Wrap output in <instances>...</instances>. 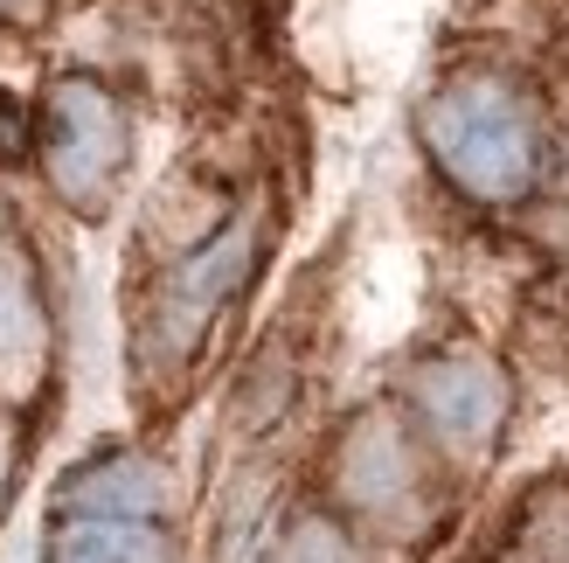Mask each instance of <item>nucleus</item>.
Returning <instances> with one entry per match:
<instances>
[{
  "instance_id": "nucleus-8",
  "label": "nucleus",
  "mask_w": 569,
  "mask_h": 563,
  "mask_svg": "<svg viewBox=\"0 0 569 563\" xmlns=\"http://www.w3.org/2000/svg\"><path fill=\"white\" fill-rule=\"evenodd\" d=\"M70 501H77V508H91V515L139 522V515L160 508V481H153V466H139V460H111L98 473H83V481L70 487Z\"/></svg>"
},
{
  "instance_id": "nucleus-1",
  "label": "nucleus",
  "mask_w": 569,
  "mask_h": 563,
  "mask_svg": "<svg viewBox=\"0 0 569 563\" xmlns=\"http://www.w3.org/2000/svg\"><path fill=\"white\" fill-rule=\"evenodd\" d=\"M423 139L445 160V175L487 203H507L535 181V126L500 83H451L445 98H431Z\"/></svg>"
},
{
  "instance_id": "nucleus-11",
  "label": "nucleus",
  "mask_w": 569,
  "mask_h": 563,
  "mask_svg": "<svg viewBox=\"0 0 569 563\" xmlns=\"http://www.w3.org/2000/svg\"><path fill=\"white\" fill-rule=\"evenodd\" d=\"M562 563H569V556H562Z\"/></svg>"
},
{
  "instance_id": "nucleus-10",
  "label": "nucleus",
  "mask_w": 569,
  "mask_h": 563,
  "mask_svg": "<svg viewBox=\"0 0 569 563\" xmlns=\"http://www.w3.org/2000/svg\"><path fill=\"white\" fill-rule=\"evenodd\" d=\"M0 481H8V445H0Z\"/></svg>"
},
{
  "instance_id": "nucleus-6",
  "label": "nucleus",
  "mask_w": 569,
  "mask_h": 563,
  "mask_svg": "<svg viewBox=\"0 0 569 563\" xmlns=\"http://www.w3.org/2000/svg\"><path fill=\"white\" fill-rule=\"evenodd\" d=\"M42 376V306L21 250H0V397H28Z\"/></svg>"
},
{
  "instance_id": "nucleus-9",
  "label": "nucleus",
  "mask_w": 569,
  "mask_h": 563,
  "mask_svg": "<svg viewBox=\"0 0 569 563\" xmlns=\"http://www.w3.org/2000/svg\"><path fill=\"white\" fill-rule=\"evenodd\" d=\"M284 563H348V543H340L327 522H306L292 536V550H284Z\"/></svg>"
},
{
  "instance_id": "nucleus-3",
  "label": "nucleus",
  "mask_w": 569,
  "mask_h": 563,
  "mask_svg": "<svg viewBox=\"0 0 569 563\" xmlns=\"http://www.w3.org/2000/svg\"><path fill=\"white\" fill-rule=\"evenodd\" d=\"M417 404L431 417V432L451 445V453H479L493 432H500V411H507V383L493 362L479 355H451L417 369Z\"/></svg>"
},
{
  "instance_id": "nucleus-4",
  "label": "nucleus",
  "mask_w": 569,
  "mask_h": 563,
  "mask_svg": "<svg viewBox=\"0 0 569 563\" xmlns=\"http://www.w3.org/2000/svg\"><path fill=\"white\" fill-rule=\"evenodd\" d=\"M250 265V223H230L209 250H194V258L167 278V293H160V348L167 355H181L194 334H202V320L216 314V299L243 278Z\"/></svg>"
},
{
  "instance_id": "nucleus-5",
  "label": "nucleus",
  "mask_w": 569,
  "mask_h": 563,
  "mask_svg": "<svg viewBox=\"0 0 569 563\" xmlns=\"http://www.w3.org/2000/svg\"><path fill=\"white\" fill-rule=\"evenodd\" d=\"M340 487H348L355 508L368 515H396L410 501V453L396 438L389 417H361L348 438V460H340Z\"/></svg>"
},
{
  "instance_id": "nucleus-7",
  "label": "nucleus",
  "mask_w": 569,
  "mask_h": 563,
  "mask_svg": "<svg viewBox=\"0 0 569 563\" xmlns=\"http://www.w3.org/2000/svg\"><path fill=\"white\" fill-rule=\"evenodd\" d=\"M49 563H167V543L153 536L147 522L91 515V522H70L63 536H56Z\"/></svg>"
},
{
  "instance_id": "nucleus-2",
  "label": "nucleus",
  "mask_w": 569,
  "mask_h": 563,
  "mask_svg": "<svg viewBox=\"0 0 569 563\" xmlns=\"http://www.w3.org/2000/svg\"><path fill=\"white\" fill-rule=\"evenodd\" d=\"M126 160V119L98 83H56L49 98V181L70 203H98Z\"/></svg>"
}]
</instances>
